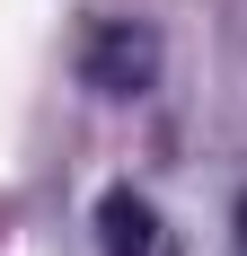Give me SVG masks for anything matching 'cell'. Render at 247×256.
<instances>
[{
    "mask_svg": "<svg viewBox=\"0 0 247 256\" xmlns=\"http://www.w3.org/2000/svg\"><path fill=\"white\" fill-rule=\"evenodd\" d=\"M80 71H88V88H98V98H132V88L159 71V44H150L142 26L106 18L98 36H88V53H80Z\"/></svg>",
    "mask_w": 247,
    "mask_h": 256,
    "instance_id": "cell-1",
    "label": "cell"
},
{
    "mask_svg": "<svg viewBox=\"0 0 247 256\" xmlns=\"http://www.w3.org/2000/svg\"><path fill=\"white\" fill-rule=\"evenodd\" d=\"M98 248H106V256H150V248H159V212L115 186V194L98 204Z\"/></svg>",
    "mask_w": 247,
    "mask_h": 256,
    "instance_id": "cell-2",
    "label": "cell"
}]
</instances>
